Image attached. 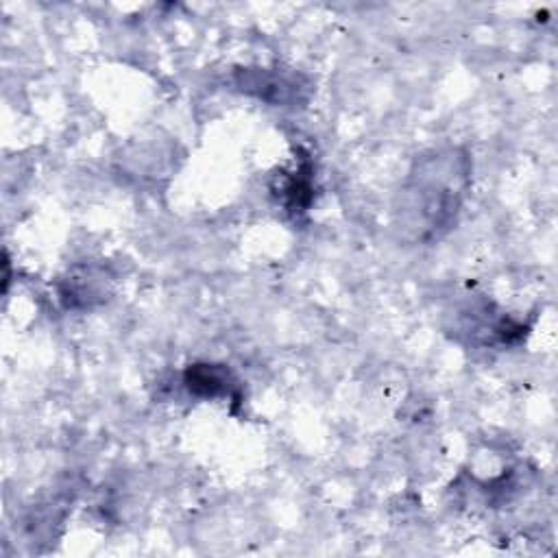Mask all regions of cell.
Listing matches in <instances>:
<instances>
[{
  "instance_id": "6da1fadb",
  "label": "cell",
  "mask_w": 558,
  "mask_h": 558,
  "mask_svg": "<svg viewBox=\"0 0 558 558\" xmlns=\"http://www.w3.org/2000/svg\"><path fill=\"white\" fill-rule=\"evenodd\" d=\"M471 161L460 148H438L418 157L403 181L395 218L410 242H432L451 229L466 198Z\"/></svg>"
},
{
  "instance_id": "7a4b0ae2",
  "label": "cell",
  "mask_w": 558,
  "mask_h": 558,
  "mask_svg": "<svg viewBox=\"0 0 558 558\" xmlns=\"http://www.w3.org/2000/svg\"><path fill=\"white\" fill-rule=\"evenodd\" d=\"M238 85L244 92H253L268 102H294L305 85L299 83V76L286 74L279 70H244L238 78Z\"/></svg>"
},
{
  "instance_id": "3957f363",
  "label": "cell",
  "mask_w": 558,
  "mask_h": 558,
  "mask_svg": "<svg viewBox=\"0 0 558 558\" xmlns=\"http://www.w3.org/2000/svg\"><path fill=\"white\" fill-rule=\"evenodd\" d=\"M227 373L216 368V366H194L187 371L185 381L190 386V390L198 392V395H218V392H227L229 390V381H227Z\"/></svg>"
}]
</instances>
